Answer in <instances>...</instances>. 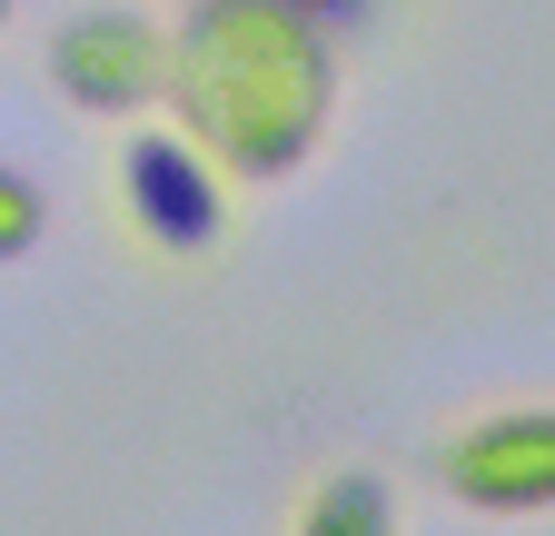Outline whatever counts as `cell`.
I'll return each instance as SVG.
<instances>
[{
  "instance_id": "cell-1",
  "label": "cell",
  "mask_w": 555,
  "mask_h": 536,
  "mask_svg": "<svg viewBox=\"0 0 555 536\" xmlns=\"http://www.w3.org/2000/svg\"><path fill=\"white\" fill-rule=\"evenodd\" d=\"M169 100L219 169H298L337 100V40L288 0H198L169 40Z\"/></svg>"
},
{
  "instance_id": "cell-2",
  "label": "cell",
  "mask_w": 555,
  "mask_h": 536,
  "mask_svg": "<svg viewBox=\"0 0 555 536\" xmlns=\"http://www.w3.org/2000/svg\"><path fill=\"white\" fill-rule=\"evenodd\" d=\"M109 199L159 258H208L229 239V169L208 159L179 119H139L109 150Z\"/></svg>"
},
{
  "instance_id": "cell-3",
  "label": "cell",
  "mask_w": 555,
  "mask_h": 536,
  "mask_svg": "<svg viewBox=\"0 0 555 536\" xmlns=\"http://www.w3.org/2000/svg\"><path fill=\"white\" fill-rule=\"evenodd\" d=\"M437 477L476 516H555V408H496L437 447Z\"/></svg>"
},
{
  "instance_id": "cell-4",
  "label": "cell",
  "mask_w": 555,
  "mask_h": 536,
  "mask_svg": "<svg viewBox=\"0 0 555 536\" xmlns=\"http://www.w3.org/2000/svg\"><path fill=\"white\" fill-rule=\"evenodd\" d=\"M50 80L100 119H129V110H150L169 90V30L150 11H119V0L109 11H80L50 40Z\"/></svg>"
},
{
  "instance_id": "cell-5",
  "label": "cell",
  "mask_w": 555,
  "mask_h": 536,
  "mask_svg": "<svg viewBox=\"0 0 555 536\" xmlns=\"http://www.w3.org/2000/svg\"><path fill=\"white\" fill-rule=\"evenodd\" d=\"M288 536H397V497L377 467H327V477L298 497Z\"/></svg>"
},
{
  "instance_id": "cell-6",
  "label": "cell",
  "mask_w": 555,
  "mask_h": 536,
  "mask_svg": "<svg viewBox=\"0 0 555 536\" xmlns=\"http://www.w3.org/2000/svg\"><path fill=\"white\" fill-rule=\"evenodd\" d=\"M40 229H50V199H40L21 169H0V258H21Z\"/></svg>"
},
{
  "instance_id": "cell-7",
  "label": "cell",
  "mask_w": 555,
  "mask_h": 536,
  "mask_svg": "<svg viewBox=\"0 0 555 536\" xmlns=\"http://www.w3.org/2000/svg\"><path fill=\"white\" fill-rule=\"evenodd\" d=\"M288 11H308V21H318L327 40H347V30H367V21L387 11V0H288Z\"/></svg>"
},
{
  "instance_id": "cell-8",
  "label": "cell",
  "mask_w": 555,
  "mask_h": 536,
  "mask_svg": "<svg viewBox=\"0 0 555 536\" xmlns=\"http://www.w3.org/2000/svg\"><path fill=\"white\" fill-rule=\"evenodd\" d=\"M0 30H11V0H0Z\"/></svg>"
}]
</instances>
